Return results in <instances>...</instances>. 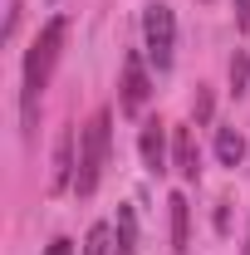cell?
Listing matches in <instances>:
<instances>
[{
    "label": "cell",
    "mask_w": 250,
    "mask_h": 255,
    "mask_svg": "<svg viewBox=\"0 0 250 255\" xmlns=\"http://www.w3.org/2000/svg\"><path fill=\"white\" fill-rule=\"evenodd\" d=\"M64 39H69V15H49L39 25V34H34V44L25 49V69H20V123H25V137L39 123V98H44L49 79H54Z\"/></svg>",
    "instance_id": "1"
},
{
    "label": "cell",
    "mask_w": 250,
    "mask_h": 255,
    "mask_svg": "<svg viewBox=\"0 0 250 255\" xmlns=\"http://www.w3.org/2000/svg\"><path fill=\"white\" fill-rule=\"evenodd\" d=\"M108 147H113V113L98 108L84 137H79V172H74V196H94L103 172H108Z\"/></svg>",
    "instance_id": "2"
},
{
    "label": "cell",
    "mask_w": 250,
    "mask_h": 255,
    "mask_svg": "<svg viewBox=\"0 0 250 255\" xmlns=\"http://www.w3.org/2000/svg\"><path fill=\"white\" fill-rule=\"evenodd\" d=\"M142 54H147V64H152L157 74H167L172 59H177V15L162 0H152L142 10Z\"/></svg>",
    "instance_id": "3"
},
{
    "label": "cell",
    "mask_w": 250,
    "mask_h": 255,
    "mask_svg": "<svg viewBox=\"0 0 250 255\" xmlns=\"http://www.w3.org/2000/svg\"><path fill=\"white\" fill-rule=\"evenodd\" d=\"M123 94H118V108H123L127 118L132 113H142V103L152 98V74H147V54H137V49H127L123 54V84H118Z\"/></svg>",
    "instance_id": "4"
},
{
    "label": "cell",
    "mask_w": 250,
    "mask_h": 255,
    "mask_svg": "<svg viewBox=\"0 0 250 255\" xmlns=\"http://www.w3.org/2000/svg\"><path fill=\"white\" fill-rule=\"evenodd\" d=\"M167 132H172V128L157 123V118H147L142 132H137V152H142V167H147L152 177H162V172L172 167V157H167Z\"/></svg>",
    "instance_id": "5"
},
{
    "label": "cell",
    "mask_w": 250,
    "mask_h": 255,
    "mask_svg": "<svg viewBox=\"0 0 250 255\" xmlns=\"http://www.w3.org/2000/svg\"><path fill=\"white\" fill-rule=\"evenodd\" d=\"M172 167L182 172V182L201 177V147H196V132L191 128H172Z\"/></svg>",
    "instance_id": "6"
},
{
    "label": "cell",
    "mask_w": 250,
    "mask_h": 255,
    "mask_svg": "<svg viewBox=\"0 0 250 255\" xmlns=\"http://www.w3.org/2000/svg\"><path fill=\"white\" fill-rule=\"evenodd\" d=\"M172 251L177 255H187L191 251V206H187V196L182 191H172Z\"/></svg>",
    "instance_id": "7"
},
{
    "label": "cell",
    "mask_w": 250,
    "mask_h": 255,
    "mask_svg": "<svg viewBox=\"0 0 250 255\" xmlns=\"http://www.w3.org/2000/svg\"><path fill=\"white\" fill-rule=\"evenodd\" d=\"M74 132H59V147H54V191H74Z\"/></svg>",
    "instance_id": "8"
},
{
    "label": "cell",
    "mask_w": 250,
    "mask_h": 255,
    "mask_svg": "<svg viewBox=\"0 0 250 255\" xmlns=\"http://www.w3.org/2000/svg\"><path fill=\"white\" fill-rule=\"evenodd\" d=\"M113 255H137V211L118 206V221H113Z\"/></svg>",
    "instance_id": "9"
},
{
    "label": "cell",
    "mask_w": 250,
    "mask_h": 255,
    "mask_svg": "<svg viewBox=\"0 0 250 255\" xmlns=\"http://www.w3.org/2000/svg\"><path fill=\"white\" fill-rule=\"evenodd\" d=\"M216 157H221V167H241V157H246V137H241L236 128H216Z\"/></svg>",
    "instance_id": "10"
},
{
    "label": "cell",
    "mask_w": 250,
    "mask_h": 255,
    "mask_svg": "<svg viewBox=\"0 0 250 255\" xmlns=\"http://www.w3.org/2000/svg\"><path fill=\"white\" fill-rule=\"evenodd\" d=\"M79 255H113V226H108V221L89 226V236H84V251H79Z\"/></svg>",
    "instance_id": "11"
},
{
    "label": "cell",
    "mask_w": 250,
    "mask_h": 255,
    "mask_svg": "<svg viewBox=\"0 0 250 255\" xmlns=\"http://www.w3.org/2000/svg\"><path fill=\"white\" fill-rule=\"evenodd\" d=\"M250 89V54L246 49H236V59H231V94L241 98Z\"/></svg>",
    "instance_id": "12"
},
{
    "label": "cell",
    "mask_w": 250,
    "mask_h": 255,
    "mask_svg": "<svg viewBox=\"0 0 250 255\" xmlns=\"http://www.w3.org/2000/svg\"><path fill=\"white\" fill-rule=\"evenodd\" d=\"M44 255H74V241H69V236H54V241L44 246Z\"/></svg>",
    "instance_id": "13"
},
{
    "label": "cell",
    "mask_w": 250,
    "mask_h": 255,
    "mask_svg": "<svg viewBox=\"0 0 250 255\" xmlns=\"http://www.w3.org/2000/svg\"><path fill=\"white\" fill-rule=\"evenodd\" d=\"M206 118H211V94L201 89V94H196V123H206Z\"/></svg>",
    "instance_id": "14"
},
{
    "label": "cell",
    "mask_w": 250,
    "mask_h": 255,
    "mask_svg": "<svg viewBox=\"0 0 250 255\" xmlns=\"http://www.w3.org/2000/svg\"><path fill=\"white\" fill-rule=\"evenodd\" d=\"M236 30H250V0H236Z\"/></svg>",
    "instance_id": "15"
},
{
    "label": "cell",
    "mask_w": 250,
    "mask_h": 255,
    "mask_svg": "<svg viewBox=\"0 0 250 255\" xmlns=\"http://www.w3.org/2000/svg\"><path fill=\"white\" fill-rule=\"evenodd\" d=\"M241 255H250V231H246V246H241Z\"/></svg>",
    "instance_id": "16"
}]
</instances>
